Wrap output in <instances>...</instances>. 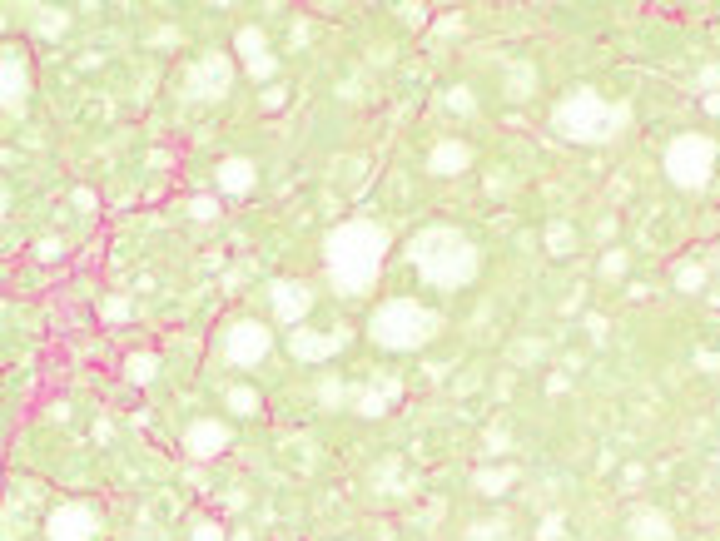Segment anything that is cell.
<instances>
[{
    "instance_id": "1",
    "label": "cell",
    "mask_w": 720,
    "mask_h": 541,
    "mask_svg": "<svg viewBox=\"0 0 720 541\" xmlns=\"http://www.w3.org/2000/svg\"><path fill=\"white\" fill-rule=\"evenodd\" d=\"M388 264V234L373 219H348L338 229H328L323 239V273L328 288L338 298H358L378 283V273Z\"/></svg>"
},
{
    "instance_id": "2",
    "label": "cell",
    "mask_w": 720,
    "mask_h": 541,
    "mask_svg": "<svg viewBox=\"0 0 720 541\" xmlns=\"http://www.w3.org/2000/svg\"><path fill=\"white\" fill-rule=\"evenodd\" d=\"M408 264L423 273L432 288H467L482 273V254L457 224H428L408 239Z\"/></svg>"
},
{
    "instance_id": "3",
    "label": "cell",
    "mask_w": 720,
    "mask_h": 541,
    "mask_svg": "<svg viewBox=\"0 0 720 541\" xmlns=\"http://www.w3.org/2000/svg\"><path fill=\"white\" fill-rule=\"evenodd\" d=\"M437 333H442V313L428 308V303H418V298H388L368 318V338L383 353H418V348H428Z\"/></svg>"
},
{
    "instance_id": "4",
    "label": "cell",
    "mask_w": 720,
    "mask_h": 541,
    "mask_svg": "<svg viewBox=\"0 0 720 541\" xmlns=\"http://www.w3.org/2000/svg\"><path fill=\"white\" fill-rule=\"evenodd\" d=\"M552 125H557V135L572 139V144H606V139H616L626 130V105H606L596 90L581 85V90L557 100Z\"/></svg>"
},
{
    "instance_id": "5",
    "label": "cell",
    "mask_w": 720,
    "mask_h": 541,
    "mask_svg": "<svg viewBox=\"0 0 720 541\" xmlns=\"http://www.w3.org/2000/svg\"><path fill=\"white\" fill-rule=\"evenodd\" d=\"M661 169H666V179H671L676 189H686V194L706 189L711 174H716V139L711 135H676L671 144H666Z\"/></svg>"
},
{
    "instance_id": "6",
    "label": "cell",
    "mask_w": 720,
    "mask_h": 541,
    "mask_svg": "<svg viewBox=\"0 0 720 541\" xmlns=\"http://www.w3.org/2000/svg\"><path fill=\"white\" fill-rule=\"evenodd\" d=\"M219 353L234 368H259L274 353V328L259 323V318H229L224 333H219Z\"/></svg>"
},
{
    "instance_id": "7",
    "label": "cell",
    "mask_w": 720,
    "mask_h": 541,
    "mask_svg": "<svg viewBox=\"0 0 720 541\" xmlns=\"http://www.w3.org/2000/svg\"><path fill=\"white\" fill-rule=\"evenodd\" d=\"M100 532V507L90 502H60L45 517V541H95Z\"/></svg>"
},
{
    "instance_id": "8",
    "label": "cell",
    "mask_w": 720,
    "mask_h": 541,
    "mask_svg": "<svg viewBox=\"0 0 720 541\" xmlns=\"http://www.w3.org/2000/svg\"><path fill=\"white\" fill-rule=\"evenodd\" d=\"M313 283H303V278H279V283H269V308H274V318L284 323V328H298L308 313H313Z\"/></svg>"
},
{
    "instance_id": "9",
    "label": "cell",
    "mask_w": 720,
    "mask_h": 541,
    "mask_svg": "<svg viewBox=\"0 0 720 541\" xmlns=\"http://www.w3.org/2000/svg\"><path fill=\"white\" fill-rule=\"evenodd\" d=\"M30 100V60L25 50H0V110H20Z\"/></svg>"
},
{
    "instance_id": "10",
    "label": "cell",
    "mask_w": 720,
    "mask_h": 541,
    "mask_svg": "<svg viewBox=\"0 0 720 541\" xmlns=\"http://www.w3.org/2000/svg\"><path fill=\"white\" fill-rule=\"evenodd\" d=\"M229 422H219V417H194L189 427H184V452L194 457V462H209V457H219L224 447H229Z\"/></svg>"
},
{
    "instance_id": "11",
    "label": "cell",
    "mask_w": 720,
    "mask_h": 541,
    "mask_svg": "<svg viewBox=\"0 0 720 541\" xmlns=\"http://www.w3.org/2000/svg\"><path fill=\"white\" fill-rule=\"evenodd\" d=\"M343 343H348V328H338V333L293 328V333H288V348H293V358H303V363H328V358H333Z\"/></svg>"
},
{
    "instance_id": "12",
    "label": "cell",
    "mask_w": 720,
    "mask_h": 541,
    "mask_svg": "<svg viewBox=\"0 0 720 541\" xmlns=\"http://www.w3.org/2000/svg\"><path fill=\"white\" fill-rule=\"evenodd\" d=\"M229 85H234V65H229L224 55L199 60V65H194V75H189V90H194V95H204V100H219Z\"/></svg>"
},
{
    "instance_id": "13",
    "label": "cell",
    "mask_w": 720,
    "mask_h": 541,
    "mask_svg": "<svg viewBox=\"0 0 720 541\" xmlns=\"http://www.w3.org/2000/svg\"><path fill=\"white\" fill-rule=\"evenodd\" d=\"M214 184H219L224 194L244 199V194H254V184H259V164H254V159H244V154H229V159L214 169Z\"/></svg>"
},
{
    "instance_id": "14",
    "label": "cell",
    "mask_w": 720,
    "mask_h": 541,
    "mask_svg": "<svg viewBox=\"0 0 720 541\" xmlns=\"http://www.w3.org/2000/svg\"><path fill=\"white\" fill-rule=\"evenodd\" d=\"M428 169L437 174V179H457V174H467V169H472V144H467V139H442V144H432Z\"/></svg>"
},
{
    "instance_id": "15",
    "label": "cell",
    "mask_w": 720,
    "mask_h": 541,
    "mask_svg": "<svg viewBox=\"0 0 720 541\" xmlns=\"http://www.w3.org/2000/svg\"><path fill=\"white\" fill-rule=\"evenodd\" d=\"M626 537L631 541H676V522L656 507H636L626 517Z\"/></svg>"
},
{
    "instance_id": "16",
    "label": "cell",
    "mask_w": 720,
    "mask_h": 541,
    "mask_svg": "<svg viewBox=\"0 0 720 541\" xmlns=\"http://www.w3.org/2000/svg\"><path fill=\"white\" fill-rule=\"evenodd\" d=\"M512 482H517V467H477V472H472L477 497H507Z\"/></svg>"
},
{
    "instance_id": "17",
    "label": "cell",
    "mask_w": 720,
    "mask_h": 541,
    "mask_svg": "<svg viewBox=\"0 0 720 541\" xmlns=\"http://www.w3.org/2000/svg\"><path fill=\"white\" fill-rule=\"evenodd\" d=\"M547 254H552V259H572L576 254V229L572 224H562V219L547 224Z\"/></svg>"
},
{
    "instance_id": "18",
    "label": "cell",
    "mask_w": 720,
    "mask_h": 541,
    "mask_svg": "<svg viewBox=\"0 0 720 541\" xmlns=\"http://www.w3.org/2000/svg\"><path fill=\"white\" fill-rule=\"evenodd\" d=\"M234 50H239V60H244V65H249V60H259V55H269V50H264V30H259V25H244V30L234 35Z\"/></svg>"
},
{
    "instance_id": "19",
    "label": "cell",
    "mask_w": 720,
    "mask_h": 541,
    "mask_svg": "<svg viewBox=\"0 0 720 541\" xmlns=\"http://www.w3.org/2000/svg\"><path fill=\"white\" fill-rule=\"evenodd\" d=\"M154 368H159V358H154V353H130V358H125V373H130V383H154Z\"/></svg>"
},
{
    "instance_id": "20",
    "label": "cell",
    "mask_w": 720,
    "mask_h": 541,
    "mask_svg": "<svg viewBox=\"0 0 720 541\" xmlns=\"http://www.w3.org/2000/svg\"><path fill=\"white\" fill-rule=\"evenodd\" d=\"M259 403H264V398H259V388H249V383L229 388V407H234L239 417H254V412H259Z\"/></svg>"
},
{
    "instance_id": "21",
    "label": "cell",
    "mask_w": 720,
    "mask_h": 541,
    "mask_svg": "<svg viewBox=\"0 0 720 541\" xmlns=\"http://www.w3.org/2000/svg\"><path fill=\"white\" fill-rule=\"evenodd\" d=\"M701 283H706V269H701V264H676V288H681V293H701Z\"/></svg>"
},
{
    "instance_id": "22",
    "label": "cell",
    "mask_w": 720,
    "mask_h": 541,
    "mask_svg": "<svg viewBox=\"0 0 720 541\" xmlns=\"http://www.w3.org/2000/svg\"><path fill=\"white\" fill-rule=\"evenodd\" d=\"M596 273H601V278H621V273H626V249H606Z\"/></svg>"
},
{
    "instance_id": "23",
    "label": "cell",
    "mask_w": 720,
    "mask_h": 541,
    "mask_svg": "<svg viewBox=\"0 0 720 541\" xmlns=\"http://www.w3.org/2000/svg\"><path fill=\"white\" fill-rule=\"evenodd\" d=\"M70 25V10H50V15H35V30L40 35H60Z\"/></svg>"
},
{
    "instance_id": "24",
    "label": "cell",
    "mask_w": 720,
    "mask_h": 541,
    "mask_svg": "<svg viewBox=\"0 0 720 541\" xmlns=\"http://www.w3.org/2000/svg\"><path fill=\"white\" fill-rule=\"evenodd\" d=\"M353 412H358V417H383V412H388V398H378V393H358Z\"/></svg>"
},
{
    "instance_id": "25",
    "label": "cell",
    "mask_w": 720,
    "mask_h": 541,
    "mask_svg": "<svg viewBox=\"0 0 720 541\" xmlns=\"http://www.w3.org/2000/svg\"><path fill=\"white\" fill-rule=\"evenodd\" d=\"M189 541H224V527H219L214 517H199V522L189 527Z\"/></svg>"
},
{
    "instance_id": "26",
    "label": "cell",
    "mask_w": 720,
    "mask_h": 541,
    "mask_svg": "<svg viewBox=\"0 0 720 541\" xmlns=\"http://www.w3.org/2000/svg\"><path fill=\"white\" fill-rule=\"evenodd\" d=\"M244 70H249V75H254V80H269V75H274V70H279V55H259V60H249V65H244Z\"/></svg>"
},
{
    "instance_id": "27",
    "label": "cell",
    "mask_w": 720,
    "mask_h": 541,
    "mask_svg": "<svg viewBox=\"0 0 720 541\" xmlns=\"http://www.w3.org/2000/svg\"><path fill=\"white\" fill-rule=\"evenodd\" d=\"M447 110L467 115V110H472V90H467V85H452V90H447Z\"/></svg>"
},
{
    "instance_id": "28",
    "label": "cell",
    "mask_w": 720,
    "mask_h": 541,
    "mask_svg": "<svg viewBox=\"0 0 720 541\" xmlns=\"http://www.w3.org/2000/svg\"><path fill=\"white\" fill-rule=\"evenodd\" d=\"M338 398H343V383H338V378H323V383H318V403L333 407Z\"/></svg>"
},
{
    "instance_id": "29",
    "label": "cell",
    "mask_w": 720,
    "mask_h": 541,
    "mask_svg": "<svg viewBox=\"0 0 720 541\" xmlns=\"http://www.w3.org/2000/svg\"><path fill=\"white\" fill-rule=\"evenodd\" d=\"M497 537H502V522H477L467 532V541H497Z\"/></svg>"
},
{
    "instance_id": "30",
    "label": "cell",
    "mask_w": 720,
    "mask_h": 541,
    "mask_svg": "<svg viewBox=\"0 0 720 541\" xmlns=\"http://www.w3.org/2000/svg\"><path fill=\"white\" fill-rule=\"evenodd\" d=\"M507 95H522V100H527V95H532V70H517V75H512V90H507Z\"/></svg>"
},
{
    "instance_id": "31",
    "label": "cell",
    "mask_w": 720,
    "mask_h": 541,
    "mask_svg": "<svg viewBox=\"0 0 720 541\" xmlns=\"http://www.w3.org/2000/svg\"><path fill=\"white\" fill-rule=\"evenodd\" d=\"M562 532H567V522H562V517H547L537 537H542V541H557V537H562Z\"/></svg>"
},
{
    "instance_id": "32",
    "label": "cell",
    "mask_w": 720,
    "mask_h": 541,
    "mask_svg": "<svg viewBox=\"0 0 720 541\" xmlns=\"http://www.w3.org/2000/svg\"><path fill=\"white\" fill-rule=\"evenodd\" d=\"M105 318H110V323H115V318H130V298H110V303H105Z\"/></svg>"
},
{
    "instance_id": "33",
    "label": "cell",
    "mask_w": 720,
    "mask_h": 541,
    "mask_svg": "<svg viewBox=\"0 0 720 541\" xmlns=\"http://www.w3.org/2000/svg\"><path fill=\"white\" fill-rule=\"evenodd\" d=\"M189 214H194V219H214L219 209H214V199H194V204H189Z\"/></svg>"
},
{
    "instance_id": "34",
    "label": "cell",
    "mask_w": 720,
    "mask_h": 541,
    "mask_svg": "<svg viewBox=\"0 0 720 541\" xmlns=\"http://www.w3.org/2000/svg\"><path fill=\"white\" fill-rule=\"evenodd\" d=\"M586 333H591V338H606V318H601V313H586Z\"/></svg>"
},
{
    "instance_id": "35",
    "label": "cell",
    "mask_w": 720,
    "mask_h": 541,
    "mask_svg": "<svg viewBox=\"0 0 720 541\" xmlns=\"http://www.w3.org/2000/svg\"><path fill=\"white\" fill-rule=\"evenodd\" d=\"M716 85H720V70H716V65H711V70H701V90H706V95H716Z\"/></svg>"
},
{
    "instance_id": "36",
    "label": "cell",
    "mask_w": 720,
    "mask_h": 541,
    "mask_svg": "<svg viewBox=\"0 0 720 541\" xmlns=\"http://www.w3.org/2000/svg\"><path fill=\"white\" fill-rule=\"evenodd\" d=\"M75 204L90 214V209H95V189H75Z\"/></svg>"
},
{
    "instance_id": "37",
    "label": "cell",
    "mask_w": 720,
    "mask_h": 541,
    "mask_svg": "<svg viewBox=\"0 0 720 541\" xmlns=\"http://www.w3.org/2000/svg\"><path fill=\"white\" fill-rule=\"evenodd\" d=\"M284 100H288L284 90H269V95H264V110H279V105H284Z\"/></svg>"
},
{
    "instance_id": "38",
    "label": "cell",
    "mask_w": 720,
    "mask_h": 541,
    "mask_svg": "<svg viewBox=\"0 0 720 541\" xmlns=\"http://www.w3.org/2000/svg\"><path fill=\"white\" fill-rule=\"evenodd\" d=\"M706 110H711V115H720V90H716V95H706Z\"/></svg>"
},
{
    "instance_id": "39",
    "label": "cell",
    "mask_w": 720,
    "mask_h": 541,
    "mask_svg": "<svg viewBox=\"0 0 720 541\" xmlns=\"http://www.w3.org/2000/svg\"><path fill=\"white\" fill-rule=\"evenodd\" d=\"M5 204H10V194H5V189H0V214H5Z\"/></svg>"
}]
</instances>
